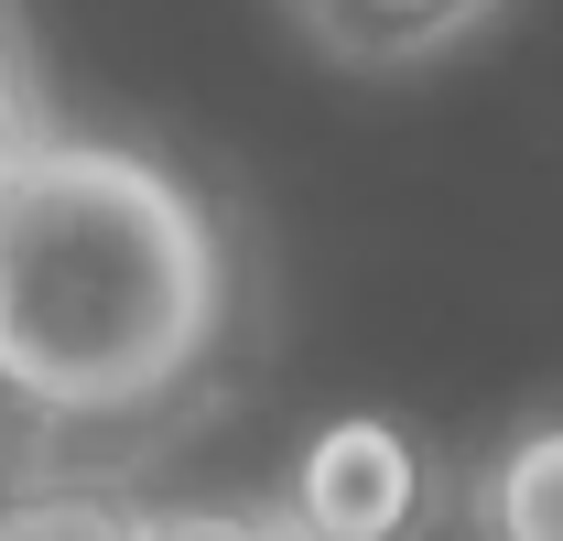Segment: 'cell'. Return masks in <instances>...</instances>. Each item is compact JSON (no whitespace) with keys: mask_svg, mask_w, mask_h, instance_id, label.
Instances as JSON below:
<instances>
[{"mask_svg":"<svg viewBox=\"0 0 563 541\" xmlns=\"http://www.w3.org/2000/svg\"><path fill=\"white\" fill-rule=\"evenodd\" d=\"M239 346V239L207 185L120 131H44L0 174V411L141 433Z\"/></svg>","mask_w":563,"mask_h":541,"instance_id":"1","label":"cell"},{"mask_svg":"<svg viewBox=\"0 0 563 541\" xmlns=\"http://www.w3.org/2000/svg\"><path fill=\"white\" fill-rule=\"evenodd\" d=\"M282 509L314 541H412L433 520V455H422L390 411H347V422H325L292 455Z\"/></svg>","mask_w":563,"mask_h":541,"instance_id":"2","label":"cell"},{"mask_svg":"<svg viewBox=\"0 0 563 541\" xmlns=\"http://www.w3.org/2000/svg\"><path fill=\"white\" fill-rule=\"evenodd\" d=\"M292 33L347 76H412V66H444L488 33L509 0H282Z\"/></svg>","mask_w":563,"mask_h":541,"instance_id":"3","label":"cell"},{"mask_svg":"<svg viewBox=\"0 0 563 541\" xmlns=\"http://www.w3.org/2000/svg\"><path fill=\"white\" fill-rule=\"evenodd\" d=\"M466 541H563V411L509 422L466 476Z\"/></svg>","mask_w":563,"mask_h":541,"instance_id":"4","label":"cell"},{"mask_svg":"<svg viewBox=\"0 0 563 541\" xmlns=\"http://www.w3.org/2000/svg\"><path fill=\"white\" fill-rule=\"evenodd\" d=\"M0 541H141V509L120 487L44 476V487H11L0 498Z\"/></svg>","mask_w":563,"mask_h":541,"instance_id":"5","label":"cell"},{"mask_svg":"<svg viewBox=\"0 0 563 541\" xmlns=\"http://www.w3.org/2000/svg\"><path fill=\"white\" fill-rule=\"evenodd\" d=\"M141 541H314L282 498H185V509H141Z\"/></svg>","mask_w":563,"mask_h":541,"instance_id":"6","label":"cell"},{"mask_svg":"<svg viewBox=\"0 0 563 541\" xmlns=\"http://www.w3.org/2000/svg\"><path fill=\"white\" fill-rule=\"evenodd\" d=\"M55 109H44V76H33V44H22V11L0 0V174H11V152L44 131Z\"/></svg>","mask_w":563,"mask_h":541,"instance_id":"7","label":"cell"}]
</instances>
